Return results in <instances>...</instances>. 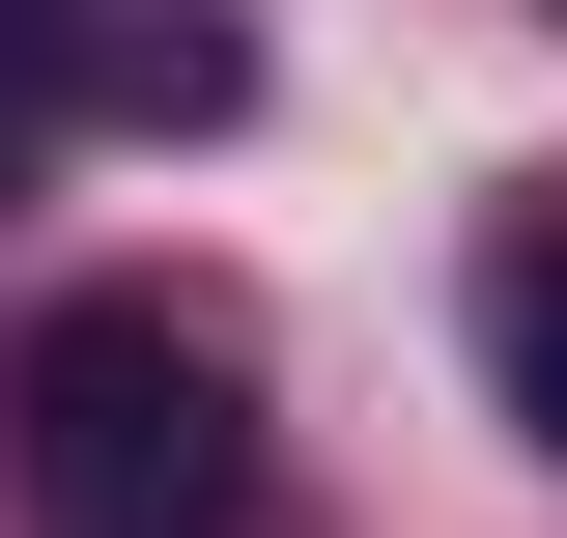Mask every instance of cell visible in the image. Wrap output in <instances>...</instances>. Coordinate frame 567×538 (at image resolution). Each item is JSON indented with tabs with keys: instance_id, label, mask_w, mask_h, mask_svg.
Segmentation results:
<instances>
[{
	"instance_id": "1",
	"label": "cell",
	"mask_w": 567,
	"mask_h": 538,
	"mask_svg": "<svg viewBox=\"0 0 567 538\" xmlns=\"http://www.w3.org/2000/svg\"><path fill=\"white\" fill-rule=\"evenodd\" d=\"M0 482H29V538H256V340L171 312V283L29 312L0 340Z\"/></svg>"
},
{
	"instance_id": "2",
	"label": "cell",
	"mask_w": 567,
	"mask_h": 538,
	"mask_svg": "<svg viewBox=\"0 0 567 538\" xmlns=\"http://www.w3.org/2000/svg\"><path fill=\"white\" fill-rule=\"evenodd\" d=\"M483 397L567 454V199H511V227H483Z\"/></svg>"
}]
</instances>
